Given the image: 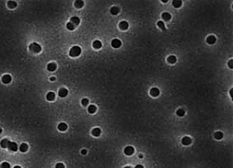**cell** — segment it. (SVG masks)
I'll use <instances>...</instances> for the list:
<instances>
[{
	"label": "cell",
	"instance_id": "cell-4",
	"mask_svg": "<svg viewBox=\"0 0 233 168\" xmlns=\"http://www.w3.org/2000/svg\"><path fill=\"white\" fill-rule=\"evenodd\" d=\"M111 45L114 48H119V47L121 46V41L119 39H113L112 42H111Z\"/></svg>",
	"mask_w": 233,
	"mask_h": 168
},
{
	"label": "cell",
	"instance_id": "cell-14",
	"mask_svg": "<svg viewBox=\"0 0 233 168\" xmlns=\"http://www.w3.org/2000/svg\"><path fill=\"white\" fill-rule=\"evenodd\" d=\"M119 26L121 30H127L128 28H129V23L127 22H121L119 23Z\"/></svg>",
	"mask_w": 233,
	"mask_h": 168
},
{
	"label": "cell",
	"instance_id": "cell-26",
	"mask_svg": "<svg viewBox=\"0 0 233 168\" xmlns=\"http://www.w3.org/2000/svg\"><path fill=\"white\" fill-rule=\"evenodd\" d=\"M8 7L9 9H15L17 7V3L15 1H9L8 2Z\"/></svg>",
	"mask_w": 233,
	"mask_h": 168
},
{
	"label": "cell",
	"instance_id": "cell-16",
	"mask_svg": "<svg viewBox=\"0 0 233 168\" xmlns=\"http://www.w3.org/2000/svg\"><path fill=\"white\" fill-rule=\"evenodd\" d=\"M167 61L170 63V64H174L176 62V57L175 56H169L168 57V59H167Z\"/></svg>",
	"mask_w": 233,
	"mask_h": 168
},
{
	"label": "cell",
	"instance_id": "cell-21",
	"mask_svg": "<svg viewBox=\"0 0 233 168\" xmlns=\"http://www.w3.org/2000/svg\"><path fill=\"white\" fill-rule=\"evenodd\" d=\"M10 141H9V139L8 138H4L2 141H1V147L2 148H8V146H9V143Z\"/></svg>",
	"mask_w": 233,
	"mask_h": 168
},
{
	"label": "cell",
	"instance_id": "cell-8",
	"mask_svg": "<svg viewBox=\"0 0 233 168\" xmlns=\"http://www.w3.org/2000/svg\"><path fill=\"white\" fill-rule=\"evenodd\" d=\"M56 68H57V65H56V63H54V62L48 63V66H47V69H48V71H49V72L55 71V70H56Z\"/></svg>",
	"mask_w": 233,
	"mask_h": 168
},
{
	"label": "cell",
	"instance_id": "cell-2",
	"mask_svg": "<svg viewBox=\"0 0 233 168\" xmlns=\"http://www.w3.org/2000/svg\"><path fill=\"white\" fill-rule=\"evenodd\" d=\"M29 49L33 52H35V53H39L42 48H41V46L38 45L37 43H32L29 46Z\"/></svg>",
	"mask_w": 233,
	"mask_h": 168
},
{
	"label": "cell",
	"instance_id": "cell-32",
	"mask_svg": "<svg viewBox=\"0 0 233 168\" xmlns=\"http://www.w3.org/2000/svg\"><path fill=\"white\" fill-rule=\"evenodd\" d=\"M81 103H82L83 106H87V105L89 104V99L88 98H83L82 101H81Z\"/></svg>",
	"mask_w": 233,
	"mask_h": 168
},
{
	"label": "cell",
	"instance_id": "cell-23",
	"mask_svg": "<svg viewBox=\"0 0 233 168\" xmlns=\"http://www.w3.org/2000/svg\"><path fill=\"white\" fill-rule=\"evenodd\" d=\"M171 4H172V6L174 8H180L181 6H182V1H180V0H173Z\"/></svg>",
	"mask_w": 233,
	"mask_h": 168
},
{
	"label": "cell",
	"instance_id": "cell-31",
	"mask_svg": "<svg viewBox=\"0 0 233 168\" xmlns=\"http://www.w3.org/2000/svg\"><path fill=\"white\" fill-rule=\"evenodd\" d=\"M0 168H10V164H9V163H7V162H5V163H2V164H1Z\"/></svg>",
	"mask_w": 233,
	"mask_h": 168
},
{
	"label": "cell",
	"instance_id": "cell-17",
	"mask_svg": "<svg viewBox=\"0 0 233 168\" xmlns=\"http://www.w3.org/2000/svg\"><path fill=\"white\" fill-rule=\"evenodd\" d=\"M20 150L22 152H26L27 150H28V145H27L26 143H22L21 146H20Z\"/></svg>",
	"mask_w": 233,
	"mask_h": 168
},
{
	"label": "cell",
	"instance_id": "cell-39",
	"mask_svg": "<svg viewBox=\"0 0 233 168\" xmlns=\"http://www.w3.org/2000/svg\"><path fill=\"white\" fill-rule=\"evenodd\" d=\"M2 133V129H1V127H0V134Z\"/></svg>",
	"mask_w": 233,
	"mask_h": 168
},
{
	"label": "cell",
	"instance_id": "cell-22",
	"mask_svg": "<svg viewBox=\"0 0 233 168\" xmlns=\"http://www.w3.org/2000/svg\"><path fill=\"white\" fill-rule=\"evenodd\" d=\"M161 17H162V19L164 20V21H170L171 18V14L168 13V12H164V13L161 15Z\"/></svg>",
	"mask_w": 233,
	"mask_h": 168
},
{
	"label": "cell",
	"instance_id": "cell-35",
	"mask_svg": "<svg viewBox=\"0 0 233 168\" xmlns=\"http://www.w3.org/2000/svg\"><path fill=\"white\" fill-rule=\"evenodd\" d=\"M81 153H82L83 155L87 154V150H81Z\"/></svg>",
	"mask_w": 233,
	"mask_h": 168
},
{
	"label": "cell",
	"instance_id": "cell-34",
	"mask_svg": "<svg viewBox=\"0 0 233 168\" xmlns=\"http://www.w3.org/2000/svg\"><path fill=\"white\" fill-rule=\"evenodd\" d=\"M232 63H233V60H230L229 61V68H231V69L233 68Z\"/></svg>",
	"mask_w": 233,
	"mask_h": 168
},
{
	"label": "cell",
	"instance_id": "cell-40",
	"mask_svg": "<svg viewBox=\"0 0 233 168\" xmlns=\"http://www.w3.org/2000/svg\"><path fill=\"white\" fill-rule=\"evenodd\" d=\"M124 168H131L130 166H126V167H124Z\"/></svg>",
	"mask_w": 233,
	"mask_h": 168
},
{
	"label": "cell",
	"instance_id": "cell-30",
	"mask_svg": "<svg viewBox=\"0 0 233 168\" xmlns=\"http://www.w3.org/2000/svg\"><path fill=\"white\" fill-rule=\"evenodd\" d=\"M215 137H216V139H221V138L223 137V133L220 132V131H218V132H216V133Z\"/></svg>",
	"mask_w": 233,
	"mask_h": 168
},
{
	"label": "cell",
	"instance_id": "cell-12",
	"mask_svg": "<svg viewBox=\"0 0 233 168\" xmlns=\"http://www.w3.org/2000/svg\"><path fill=\"white\" fill-rule=\"evenodd\" d=\"M70 22L71 23H73L75 26H77V25H78L79 24L80 20H79L78 17H72V18L70 19Z\"/></svg>",
	"mask_w": 233,
	"mask_h": 168
},
{
	"label": "cell",
	"instance_id": "cell-18",
	"mask_svg": "<svg viewBox=\"0 0 233 168\" xmlns=\"http://www.w3.org/2000/svg\"><path fill=\"white\" fill-rule=\"evenodd\" d=\"M47 99L49 100V101L54 100V99H55V94L53 93V92H48V93L47 94Z\"/></svg>",
	"mask_w": 233,
	"mask_h": 168
},
{
	"label": "cell",
	"instance_id": "cell-28",
	"mask_svg": "<svg viewBox=\"0 0 233 168\" xmlns=\"http://www.w3.org/2000/svg\"><path fill=\"white\" fill-rule=\"evenodd\" d=\"M66 27H67V29L68 30H70V31H73V30H75L76 26L73 24V23H71V22H68L67 24H66Z\"/></svg>",
	"mask_w": 233,
	"mask_h": 168
},
{
	"label": "cell",
	"instance_id": "cell-24",
	"mask_svg": "<svg viewBox=\"0 0 233 168\" xmlns=\"http://www.w3.org/2000/svg\"><path fill=\"white\" fill-rule=\"evenodd\" d=\"M110 12H111V14H113V15H117V14L119 12V9L118 7H112L111 9H110Z\"/></svg>",
	"mask_w": 233,
	"mask_h": 168
},
{
	"label": "cell",
	"instance_id": "cell-13",
	"mask_svg": "<svg viewBox=\"0 0 233 168\" xmlns=\"http://www.w3.org/2000/svg\"><path fill=\"white\" fill-rule=\"evenodd\" d=\"M92 134H93V137H99L101 135V129L96 127V128H93V131H92Z\"/></svg>",
	"mask_w": 233,
	"mask_h": 168
},
{
	"label": "cell",
	"instance_id": "cell-3",
	"mask_svg": "<svg viewBox=\"0 0 233 168\" xmlns=\"http://www.w3.org/2000/svg\"><path fill=\"white\" fill-rule=\"evenodd\" d=\"M133 152H134V148L132 146H128L125 148V150H124V153L126 155H128V156H130V155H132L133 154Z\"/></svg>",
	"mask_w": 233,
	"mask_h": 168
},
{
	"label": "cell",
	"instance_id": "cell-10",
	"mask_svg": "<svg viewBox=\"0 0 233 168\" xmlns=\"http://www.w3.org/2000/svg\"><path fill=\"white\" fill-rule=\"evenodd\" d=\"M68 94V91L66 88H61L59 89V96L61 97H65Z\"/></svg>",
	"mask_w": 233,
	"mask_h": 168
},
{
	"label": "cell",
	"instance_id": "cell-7",
	"mask_svg": "<svg viewBox=\"0 0 233 168\" xmlns=\"http://www.w3.org/2000/svg\"><path fill=\"white\" fill-rule=\"evenodd\" d=\"M206 41H207V43H208V44H210V45L215 44V43L216 42V36H209L208 37H207Z\"/></svg>",
	"mask_w": 233,
	"mask_h": 168
},
{
	"label": "cell",
	"instance_id": "cell-37",
	"mask_svg": "<svg viewBox=\"0 0 233 168\" xmlns=\"http://www.w3.org/2000/svg\"><path fill=\"white\" fill-rule=\"evenodd\" d=\"M49 80L52 82V81H55V80H56V78H55V77H50V79H49Z\"/></svg>",
	"mask_w": 233,
	"mask_h": 168
},
{
	"label": "cell",
	"instance_id": "cell-33",
	"mask_svg": "<svg viewBox=\"0 0 233 168\" xmlns=\"http://www.w3.org/2000/svg\"><path fill=\"white\" fill-rule=\"evenodd\" d=\"M56 168H64V164H62V163H59V164H56Z\"/></svg>",
	"mask_w": 233,
	"mask_h": 168
},
{
	"label": "cell",
	"instance_id": "cell-1",
	"mask_svg": "<svg viewBox=\"0 0 233 168\" xmlns=\"http://www.w3.org/2000/svg\"><path fill=\"white\" fill-rule=\"evenodd\" d=\"M80 54H81V48H80V47H78V46L73 47V48L70 49V51H69V55L73 58L78 57Z\"/></svg>",
	"mask_w": 233,
	"mask_h": 168
},
{
	"label": "cell",
	"instance_id": "cell-36",
	"mask_svg": "<svg viewBox=\"0 0 233 168\" xmlns=\"http://www.w3.org/2000/svg\"><path fill=\"white\" fill-rule=\"evenodd\" d=\"M134 168H144V166L143 165H141V164H138V165H136Z\"/></svg>",
	"mask_w": 233,
	"mask_h": 168
},
{
	"label": "cell",
	"instance_id": "cell-25",
	"mask_svg": "<svg viewBox=\"0 0 233 168\" xmlns=\"http://www.w3.org/2000/svg\"><path fill=\"white\" fill-rule=\"evenodd\" d=\"M83 6H84V2L83 1H81V0H78V1H76L75 2V7L76 8H78V9L82 8Z\"/></svg>",
	"mask_w": 233,
	"mask_h": 168
},
{
	"label": "cell",
	"instance_id": "cell-9",
	"mask_svg": "<svg viewBox=\"0 0 233 168\" xmlns=\"http://www.w3.org/2000/svg\"><path fill=\"white\" fill-rule=\"evenodd\" d=\"M150 95H151L152 97H158V95H159V90H158L157 87H153V88H151V90H150Z\"/></svg>",
	"mask_w": 233,
	"mask_h": 168
},
{
	"label": "cell",
	"instance_id": "cell-15",
	"mask_svg": "<svg viewBox=\"0 0 233 168\" xmlns=\"http://www.w3.org/2000/svg\"><path fill=\"white\" fill-rule=\"evenodd\" d=\"M93 48H95V49H100L102 48V43L99 40H96V41H94L93 43Z\"/></svg>",
	"mask_w": 233,
	"mask_h": 168
},
{
	"label": "cell",
	"instance_id": "cell-29",
	"mask_svg": "<svg viewBox=\"0 0 233 168\" xmlns=\"http://www.w3.org/2000/svg\"><path fill=\"white\" fill-rule=\"evenodd\" d=\"M158 26L161 29V30H163V31H165L166 30V28H165V25H164V22H161V21H159V22H158Z\"/></svg>",
	"mask_w": 233,
	"mask_h": 168
},
{
	"label": "cell",
	"instance_id": "cell-38",
	"mask_svg": "<svg viewBox=\"0 0 233 168\" xmlns=\"http://www.w3.org/2000/svg\"><path fill=\"white\" fill-rule=\"evenodd\" d=\"M13 168H22L21 166H19V165H16V166H14Z\"/></svg>",
	"mask_w": 233,
	"mask_h": 168
},
{
	"label": "cell",
	"instance_id": "cell-20",
	"mask_svg": "<svg viewBox=\"0 0 233 168\" xmlns=\"http://www.w3.org/2000/svg\"><path fill=\"white\" fill-rule=\"evenodd\" d=\"M58 129H59L60 131H65L66 129H67V124H66L65 123H61V124L58 125Z\"/></svg>",
	"mask_w": 233,
	"mask_h": 168
},
{
	"label": "cell",
	"instance_id": "cell-27",
	"mask_svg": "<svg viewBox=\"0 0 233 168\" xmlns=\"http://www.w3.org/2000/svg\"><path fill=\"white\" fill-rule=\"evenodd\" d=\"M176 114L178 115L179 117H182V116L185 115V111H184L183 109H178V110L176 111Z\"/></svg>",
	"mask_w": 233,
	"mask_h": 168
},
{
	"label": "cell",
	"instance_id": "cell-6",
	"mask_svg": "<svg viewBox=\"0 0 233 168\" xmlns=\"http://www.w3.org/2000/svg\"><path fill=\"white\" fill-rule=\"evenodd\" d=\"M8 149L11 151H16L18 150V146L15 142H9V146H8Z\"/></svg>",
	"mask_w": 233,
	"mask_h": 168
},
{
	"label": "cell",
	"instance_id": "cell-5",
	"mask_svg": "<svg viewBox=\"0 0 233 168\" xmlns=\"http://www.w3.org/2000/svg\"><path fill=\"white\" fill-rule=\"evenodd\" d=\"M2 83L4 84H9L11 82V76L9 74H5L2 76Z\"/></svg>",
	"mask_w": 233,
	"mask_h": 168
},
{
	"label": "cell",
	"instance_id": "cell-19",
	"mask_svg": "<svg viewBox=\"0 0 233 168\" xmlns=\"http://www.w3.org/2000/svg\"><path fill=\"white\" fill-rule=\"evenodd\" d=\"M97 111V107L95 106V105H90V107L88 108V111L90 112V113H95Z\"/></svg>",
	"mask_w": 233,
	"mask_h": 168
},
{
	"label": "cell",
	"instance_id": "cell-11",
	"mask_svg": "<svg viewBox=\"0 0 233 168\" xmlns=\"http://www.w3.org/2000/svg\"><path fill=\"white\" fill-rule=\"evenodd\" d=\"M191 143V138L189 137H185L182 138V144L185 145V146H187Z\"/></svg>",
	"mask_w": 233,
	"mask_h": 168
}]
</instances>
